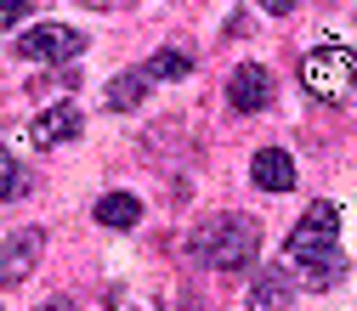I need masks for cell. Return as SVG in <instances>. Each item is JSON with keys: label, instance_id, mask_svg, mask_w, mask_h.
<instances>
[{"label": "cell", "instance_id": "cell-10", "mask_svg": "<svg viewBox=\"0 0 357 311\" xmlns=\"http://www.w3.org/2000/svg\"><path fill=\"white\" fill-rule=\"evenodd\" d=\"M137 221H142V198H137V193H102V198H97V227L130 232Z\"/></svg>", "mask_w": 357, "mask_h": 311}, {"label": "cell", "instance_id": "cell-2", "mask_svg": "<svg viewBox=\"0 0 357 311\" xmlns=\"http://www.w3.org/2000/svg\"><path fill=\"white\" fill-rule=\"evenodd\" d=\"M255 249H261V227L250 215H215V221H204V227L188 238V255L199 266H210V272H221V278L250 272Z\"/></svg>", "mask_w": 357, "mask_h": 311}, {"label": "cell", "instance_id": "cell-3", "mask_svg": "<svg viewBox=\"0 0 357 311\" xmlns=\"http://www.w3.org/2000/svg\"><path fill=\"white\" fill-rule=\"evenodd\" d=\"M301 85L318 102H346L351 91H357V51L351 46H340V40H324V46H312L306 57H301Z\"/></svg>", "mask_w": 357, "mask_h": 311}, {"label": "cell", "instance_id": "cell-18", "mask_svg": "<svg viewBox=\"0 0 357 311\" xmlns=\"http://www.w3.org/2000/svg\"><path fill=\"white\" fill-rule=\"evenodd\" d=\"M91 6H125V0H91Z\"/></svg>", "mask_w": 357, "mask_h": 311}, {"label": "cell", "instance_id": "cell-4", "mask_svg": "<svg viewBox=\"0 0 357 311\" xmlns=\"http://www.w3.org/2000/svg\"><path fill=\"white\" fill-rule=\"evenodd\" d=\"M23 63H74L85 51V34L68 29V23H40V29H23L17 46H12Z\"/></svg>", "mask_w": 357, "mask_h": 311}, {"label": "cell", "instance_id": "cell-12", "mask_svg": "<svg viewBox=\"0 0 357 311\" xmlns=\"http://www.w3.org/2000/svg\"><path fill=\"white\" fill-rule=\"evenodd\" d=\"M148 74L142 68H130V74H119V79H108V91H102V102L114 108V113H130V108H142V97H148Z\"/></svg>", "mask_w": 357, "mask_h": 311}, {"label": "cell", "instance_id": "cell-15", "mask_svg": "<svg viewBox=\"0 0 357 311\" xmlns=\"http://www.w3.org/2000/svg\"><path fill=\"white\" fill-rule=\"evenodd\" d=\"M29 6H34V0H0V34L17 29V23L29 17Z\"/></svg>", "mask_w": 357, "mask_h": 311}, {"label": "cell", "instance_id": "cell-14", "mask_svg": "<svg viewBox=\"0 0 357 311\" xmlns=\"http://www.w3.org/2000/svg\"><path fill=\"white\" fill-rule=\"evenodd\" d=\"M12 198H23V164L12 159L6 142H0V204H12Z\"/></svg>", "mask_w": 357, "mask_h": 311}, {"label": "cell", "instance_id": "cell-7", "mask_svg": "<svg viewBox=\"0 0 357 311\" xmlns=\"http://www.w3.org/2000/svg\"><path fill=\"white\" fill-rule=\"evenodd\" d=\"M250 182H255L261 193H289V187H295V159H289L284 147H261V153L250 159Z\"/></svg>", "mask_w": 357, "mask_h": 311}, {"label": "cell", "instance_id": "cell-13", "mask_svg": "<svg viewBox=\"0 0 357 311\" xmlns=\"http://www.w3.org/2000/svg\"><path fill=\"white\" fill-rule=\"evenodd\" d=\"M142 74H148V79H188V74H193V57L170 46V51H159V57H148V68H142Z\"/></svg>", "mask_w": 357, "mask_h": 311}, {"label": "cell", "instance_id": "cell-16", "mask_svg": "<svg viewBox=\"0 0 357 311\" xmlns=\"http://www.w3.org/2000/svg\"><path fill=\"white\" fill-rule=\"evenodd\" d=\"M261 6H266V12H273V17H289V12L301 6V0H261Z\"/></svg>", "mask_w": 357, "mask_h": 311}, {"label": "cell", "instance_id": "cell-17", "mask_svg": "<svg viewBox=\"0 0 357 311\" xmlns=\"http://www.w3.org/2000/svg\"><path fill=\"white\" fill-rule=\"evenodd\" d=\"M40 311H68V305H63V300H52V305H40Z\"/></svg>", "mask_w": 357, "mask_h": 311}, {"label": "cell", "instance_id": "cell-1", "mask_svg": "<svg viewBox=\"0 0 357 311\" xmlns=\"http://www.w3.org/2000/svg\"><path fill=\"white\" fill-rule=\"evenodd\" d=\"M284 255H289V266H301L306 289H335L340 272H346V260H340V209H335L329 198L312 204V209L295 221Z\"/></svg>", "mask_w": 357, "mask_h": 311}, {"label": "cell", "instance_id": "cell-5", "mask_svg": "<svg viewBox=\"0 0 357 311\" xmlns=\"http://www.w3.org/2000/svg\"><path fill=\"white\" fill-rule=\"evenodd\" d=\"M40 255H46V232L40 227H23V232H12L6 244H0V283H29L34 278V266H40Z\"/></svg>", "mask_w": 357, "mask_h": 311}, {"label": "cell", "instance_id": "cell-6", "mask_svg": "<svg viewBox=\"0 0 357 311\" xmlns=\"http://www.w3.org/2000/svg\"><path fill=\"white\" fill-rule=\"evenodd\" d=\"M227 102H233V113H261L266 102H273V74H266L261 63H238L227 74Z\"/></svg>", "mask_w": 357, "mask_h": 311}, {"label": "cell", "instance_id": "cell-8", "mask_svg": "<svg viewBox=\"0 0 357 311\" xmlns=\"http://www.w3.org/2000/svg\"><path fill=\"white\" fill-rule=\"evenodd\" d=\"M79 136V108L74 102H52L46 113L34 119V142L40 147H63V142H74Z\"/></svg>", "mask_w": 357, "mask_h": 311}, {"label": "cell", "instance_id": "cell-11", "mask_svg": "<svg viewBox=\"0 0 357 311\" xmlns=\"http://www.w3.org/2000/svg\"><path fill=\"white\" fill-rule=\"evenodd\" d=\"M108 311H165V294L153 283H137V278H119L108 289Z\"/></svg>", "mask_w": 357, "mask_h": 311}, {"label": "cell", "instance_id": "cell-9", "mask_svg": "<svg viewBox=\"0 0 357 311\" xmlns=\"http://www.w3.org/2000/svg\"><path fill=\"white\" fill-rule=\"evenodd\" d=\"M289 300H295V283H289L284 266H266L250 283V311H289Z\"/></svg>", "mask_w": 357, "mask_h": 311}]
</instances>
